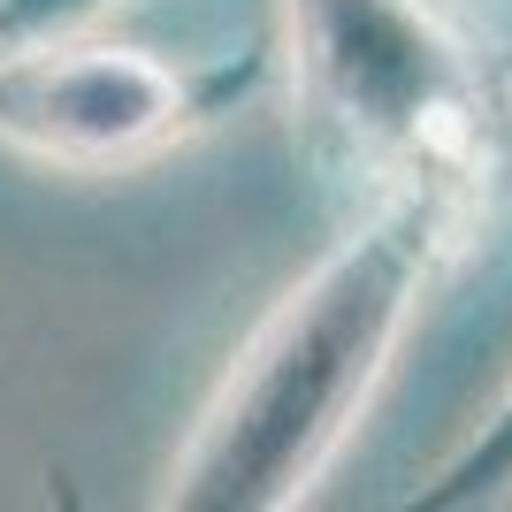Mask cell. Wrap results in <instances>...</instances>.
<instances>
[{
  "label": "cell",
  "instance_id": "7a4b0ae2",
  "mask_svg": "<svg viewBox=\"0 0 512 512\" xmlns=\"http://www.w3.org/2000/svg\"><path fill=\"white\" fill-rule=\"evenodd\" d=\"M291 100L321 169L474 222L512 184L505 69L428 0H283Z\"/></svg>",
  "mask_w": 512,
  "mask_h": 512
},
{
  "label": "cell",
  "instance_id": "5b68a950",
  "mask_svg": "<svg viewBox=\"0 0 512 512\" xmlns=\"http://www.w3.org/2000/svg\"><path fill=\"white\" fill-rule=\"evenodd\" d=\"M123 0H0V46L54 39V31H85V23L115 16Z\"/></svg>",
  "mask_w": 512,
  "mask_h": 512
},
{
  "label": "cell",
  "instance_id": "277c9868",
  "mask_svg": "<svg viewBox=\"0 0 512 512\" xmlns=\"http://www.w3.org/2000/svg\"><path fill=\"white\" fill-rule=\"evenodd\" d=\"M497 497H512V383H505V398L406 490V505L413 512H467V505H497Z\"/></svg>",
  "mask_w": 512,
  "mask_h": 512
},
{
  "label": "cell",
  "instance_id": "6da1fadb",
  "mask_svg": "<svg viewBox=\"0 0 512 512\" xmlns=\"http://www.w3.org/2000/svg\"><path fill=\"white\" fill-rule=\"evenodd\" d=\"M474 214L428 192H375L352 230L283 291L230 352L153 505L169 512H291L337 467L352 428Z\"/></svg>",
  "mask_w": 512,
  "mask_h": 512
},
{
  "label": "cell",
  "instance_id": "3957f363",
  "mask_svg": "<svg viewBox=\"0 0 512 512\" xmlns=\"http://www.w3.org/2000/svg\"><path fill=\"white\" fill-rule=\"evenodd\" d=\"M268 62H169L153 46L54 31L0 46V146L69 176H107L184 146L260 92Z\"/></svg>",
  "mask_w": 512,
  "mask_h": 512
}]
</instances>
